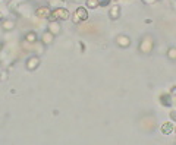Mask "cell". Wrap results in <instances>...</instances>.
<instances>
[{
	"instance_id": "13",
	"label": "cell",
	"mask_w": 176,
	"mask_h": 145,
	"mask_svg": "<svg viewBox=\"0 0 176 145\" xmlns=\"http://www.w3.org/2000/svg\"><path fill=\"white\" fill-rule=\"evenodd\" d=\"M3 28H4V29H10V28H13V23H12L10 21H7V22H4Z\"/></svg>"
},
{
	"instance_id": "6",
	"label": "cell",
	"mask_w": 176,
	"mask_h": 145,
	"mask_svg": "<svg viewBox=\"0 0 176 145\" xmlns=\"http://www.w3.org/2000/svg\"><path fill=\"white\" fill-rule=\"evenodd\" d=\"M162 132L165 134V135H169V134H172L173 132V125L172 123H163L162 125Z\"/></svg>"
},
{
	"instance_id": "10",
	"label": "cell",
	"mask_w": 176,
	"mask_h": 145,
	"mask_svg": "<svg viewBox=\"0 0 176 145\" xmlns=\"http://www.w3.org/2000/svg\"><path fill=\"white\" fill-rule=\"evenodd\" d=\"M43 41H44L46 44H50V43L53 41V34H51V32H46L44 37H43Z\"/></svg>"
},
{
	"instance_id": "11",
	"label": "cell",
	"mask_w": 176,
	"mask_h": 145,
	"mask_svg": "<svg viewBox=\"0 0 176 145\" xmlns=\"http://www.w3.org/2000/svg\"><path fill=\"white\" fill-rule=\"evenodd\" d=\"M87 6L91 7V9H94V7L98 6V1H97V0H87Z\"/></svg>"
},
{
	"instance_id": "3",
	"label": "cell",
	"mask_w": 176,
	"mask_h": 145,
	"mask_svg": "<svg viewBox=\"0 0 176 145\" xmlns=\"http://www.w3.org/2000/svg\"><path fill=\"white\" fill-rule=\"evenodd\" d=\"M35 15H37L38 18H48V15H50V9H48L47 6L38 7V9L35 10Z\"/></svg>"
},
{
	"instance_id": "5",
	"label": "cell",
	"mask_w": 176,
	"mask_h": 145,
	"mask_svg": "<svg viewBox=\"0 0 176 145\" xmlns=\"http://www.w3.org/2000/svg\"><path fill=\"white\" fill-rule=\"evenodd\" d=\"M160 101H162V104H163L165 107H170V106H172V101H170V94H163V95L160 97Z\"/></svg>"
},
{
	"instance_id": "15",
	"label": "cell",
	"mask_w": 176,
	"mask_h": 145,
	"mask_svg": "<svg viewBox=\"0 0 176 145\" xmlns=\"http://www.w3.org/2000/svg\"><path fill=\"white\" fill-rule=\"evenodd\" d=\"M50 28H51V31H59V29H60V26H54L53 23H51V26H50Z\"/></svg>"
},
{
	"instance_id": "1",
	"label": "cell",
	"mask_w": 176,
	"mask_h": 145,
	"mask_svg": "<svg viewBox=\"0 0 176 145\" xmlns=\"http://www.w3.org/2000/svg\"><path fill=\"white\" fill-rule=\"evenodd\" d=\"M68 18H69V12H68L66 9H63V7H57V9H54L53 12H50V15H48V21H50V22H54V21H57V19L66 21Z\"/></svg>"
},
{
	"instance_id": "16",
	"label": "cell",
	"mask_w": 176,
	"mask_h": 145,
	"mask_svg": "<svg viewBox=\"0 0 176 145\" xmlns=\"http://www.w3.org/2000/svg\"><path fill=\"white\" fill-rule=\"evenodd\" d=\"M0 48H1V43H0Z\"/></svg>"
},
{
	"instance_id": "9",
	"label": "cell",
	"mask_w": 176,
	"mask_h": 145,
	"mask_svg": "<svg viewBox=\"0 0 176 145\" xmlns=\"http://www.w3.org/2000/svg\"><path fill=\"white\" fill-rule=\"evenodd\" d=\"M25 40L29 41V43H35V41H37V34H35V32H28L26 37H25Z\"/></svg>"
},
{
	"instance_id": "2",
	"label": "cell",
	"mask_w": 176,
	"mask_h": 145,
	"mask_svg": "<svg viewBox=\"0 0 176 145\" xmlns=\"http://www.w3.org/2000/svg\"><path fill=\"white\" fill-rule=\"evenodd\" d=\"M88 19V12L85 7H78L75 15H73V22L75 23H81L82 21H87Z\"/></svg>"
},
{
	"instance_id": "17",
	"label": "cell",
	"mask_w": 176,
	"mask_h": 145,
	"mask_svg": "<svg viewBox=\"0 0 176 145\" xmlns=\"http://www.w3.org/2000/svg\"><path fill=\"white\" fill-rule=\"evenodd\" d=\"M0 19H1V13H0Z\"/></svg>"
},
{
	"instance_id": "8",
	"label": "cell",
	"mask_w": 176,
	"mask_h": 145,
	"mask_svg": "<svg viewBox=\"0 0 176 145\" xmlns=\"http://www.w3.org/2000/svg\"><path fill=\"white\" fill-rule=\"evenodd\" d=\"M118 44H120V47H128L129 45V38L126 37H118Z\"/></svg>"
},
{
	"instance_id": "4",
	"label": "cell",
	"mask_w": 176,
	"mask_h": 145,
	"mask_svg": "<svg viewBox=\"0 0 176 145\" xmlns=\"http://www.w3.org/2000/svg\"><path fill=\"white\" fill-rule=\"evenodd\" d=\"M38 65H40L38 57H31V59L28 60V63H26V68H28V70H32V69H35Z\"/></svg>"
},
{
	"instance_id": "12",
	"label": "cell",
	"mask_w": 176,
	"mask_h": 145,
	"mask_svg": "<svg viewBox=\"0 0 176 145\" xmlns=\"http://www.w3.org/2000/svg\"><path fill=\"white\" fill-rule=\"evenodd\" d=\"M97 1H98V6H103V7H106V6H107V4H109L112 0H97Z\"/></svg>"
},
{
	"instance_id": "14",
	"label": "cell",
	"mask_w": 176,
	"mask_h": 145,
	"mask_svg": "<svg viewBox=\"0 0 176 145\" xmlns=\"http://www.w3.org/2000/svg\"><path fill=\"white\" fill-rule=\"evenodd\" d=\"M175 54H176V50H175V47H172V48L169 50V57H170V59H175Z\"/></svg>"
},
{
	"instance_id": "7",
	"label": "cell",
	"mask_w": 176,
	"mask_h": 145,
	"mask_svg": "<svg viewBox=\"0 0 176 145\" xmlns=\"http://www.w3.org/2000/svg\"><path fill=\"white\" fill-rule=\"evenodd\" d=\"M119 15H120V7L119 6H113L112 10H110V18L112 19H118Z\"/></svg>"
}]
</instances>
